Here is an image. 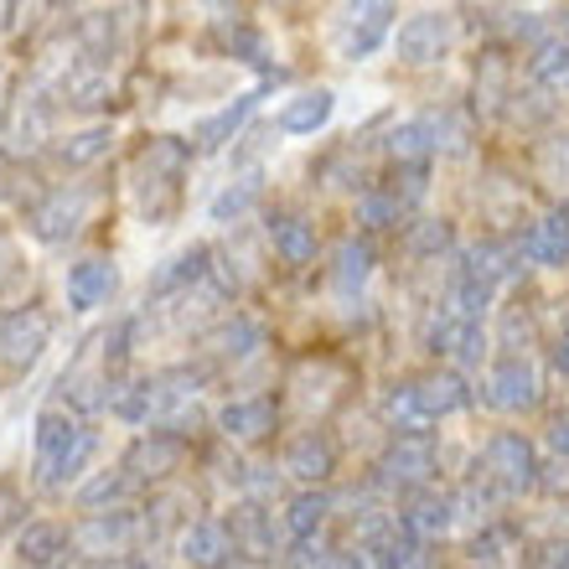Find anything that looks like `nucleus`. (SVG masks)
<instances>
[{
    "label": "nucleus",
    "mask_w": 569,
    "mask_h": 569,
    "mask_svg": "<svg viewBox=\"0 0 569 569\" xmlns=\"http://www.w3.org/2000/svg\"><path fill=\"white\" fill-rule=\"evenodd\" d=\"M47 331H52V321H47L42 311L0 316V362H6V368H31V362L42 358Z\"/></svg>",
    "instance_id": "obj_1"
},
{
    "label": "nucleus",
    "mask_w": 569,
    "mask_h": 569,
    "mask_svg": "<svg viewBox=\"0 0 569 569\" xmlns=\"http://www.w3.org/2000/svg\"><path fill=\"white\" fill-rule=\"evenodd\" d=\"M83 212H89V192H83V187H73V192H52L42 208L31 212V228H37V239L62 243L83 228Z\"/></svg>",
    "instance_id": "obj_2"
},
{
    "label": "nucleus",
    "mask_w": 569,
    "mask_h": 569,
    "mask_svg": "<svg viewBox=\"0 0 569 569\" xmlns=\"http://www.w3.org/2000/svg\"><path fill=\"white\" fill-rule=\"evenodd\" d=\"M114 284H120L114 259H104V254L83 259V264H73V274H68V306H73V311H93V306H104V300L114 296Z\"/></svg>",
    "instance_id": "obj_3"
},
{
    "label": "nucleus",
    "mask_w": 569,
    "mask_h": 569,
    "mask_svg": "<svg viewBox=\"0 0 569 569\" xmlns=\"http://www.w3.org/2000/svg\"><path fill=\"white\" fill-rule=\"evenodd\" d=\"M78 440H83V425H78L73 415H62V409H42V415H37V471L52 466V461H62Z\"/></svg>",
    "instance_id": "obj_4"
},
{
    "label": "nucleus",
    "mask_w": 569,
    "mask_h": 569,
    "mask_svg": "<svg viewBox=\"0 0 569 569\" xmlns=\"http://www.w3.org/2000/svg\"><path fill=\"white\" fill-rule=\"evenodd\" d=\"M181 555H187V565H197V569H218L228 555H233V539H228L223 523H192L181 533Z\"/></svg>",
    "instance_id": "obj_5"
},
{
    "label": "nucleus",
    "mask_w": 569,
    "mask_h": 569,
    "mask_svg": "<svg viewBox=\"0 0 569 569\" xmlns=\"http://www.w3.org/2000/svg\"><path fill=\"white\" fill-rule=\"evenodd\" d=\"M177 461H181L177 435H146V440H136L124 471H130V477H166V471H177Z\"/></svg>",
    "instance_id": "obj_6"
},
{
    "label": "nucleus",
    "mask_w": 569,
    "mask_h": 569,
    "mask_svg": "<svg viewBox=\"0 0 569 569\" xmlns=\"http://www.w3.org/2000/svg\"><path fill=\"white\" fill-rule=\"evenodd\" d=\"M16 555H21V565H31V569L58 565V559L68 555V533H62L58 523H27L21 539H16Z\"/></svg>",
    "instance_id": "obj_7"
},
{
    "label": "nucleus",
    "mask_w": 569,
    "mask_h": 569,
    "mask_svg": "<svg viewBox=\"0 0 569 569\" xmlns=\"http://www.w3.org/2000/svg\"><path fill=\"white\" fill-rule=\"evenodd\" d=\"M218 425H223V435H233V440H259V435L274 430V405L270 399H243V405H228L223 415H218Z\"/></svg>",
    "instance_id": "obj_8"
},
{
    "label": "nucleus",
    "mask_w": 569,
    "mask_h": 569,
    "mask_svg": "<svg viewBox=\"0 0 569 569\" xmlns=\"http://www.w3.org/2000/svg\"><path fill=\"white\" fill-rule=\"evenodd\" d=\"M47 130V109L37 104V93H21L11 109V124H6V150H31Z\"/></svg>",
    "instance_id": "obj_9"
},
{
    "label": "nucleus",
    "mask_w": 569,
    "mask_h": 569,
    "mask_svg": "<svg viewBox=\"0 0 569 569\" xmlns=\"http://www.w3.org/2000/svg\"><path fill=\"white\" fill-rule=\"evenodd\" d=\"M202 270H208V249H181L177 259H166L161 270L150 274V296H171L181 284H192Z\"/></svg>",
    "instance_id": "obj_10"
},
{
    "label": "nucleus",
    "mask_w": 569,
    "mask_h": 569,
    "mask_svg": "<svg viewBox=\"0 0 569 569\" xmlns=\"http://www.w3.org/2000/svg\"><path fill=\"white\" fill-rule=\"evenodd\" d=\"M109 146H114V130H109V124H89V130H78V136L62 140L58 161L62 166H93L109 156Z\"/></svg>",
    "instance_id": "obj_11"
},
{
    "label": "nucleus",
    "mask_w": 569,
    "mask_h": 569,
    "mask_svg": "<svg viewBox=\"0 0 569 569\" xmlns=\"http://www.w3.org/2000/svg\"><path fill=\"white\" fill-rule=\"evenodd\" d=\"M254 99H259V93H243L239 104L218 109L212 120H202V124H197V130H192V136H197V146H202V150H218V146H223V140H233V130H239V124H243V114L254 109Z\"/></svg>",
    "instance_id": "obj_12"
},
{
    "label": "nucleus",
    "mask_w": 569,
    "mask_h": 569,
    "mask_svg": "<svg viewBox=\"0 0 569 569\" xmlns=\"http://www.w3.org/2000/svg\"><path fill=\"white\" fill-rule=\"evenodd\" d=\"M331 114V93L316 89V93H300V99H290L280 114V130H290V136H306V130H316V124Z\"/></svg>",
    "instance_id": "obj_13"
},
{
    "label": "nucleus",
    "mask_w": 569,
    "mask_h": 569,
    "mask_svg": "<svg viewBox=\"0 0 569 569\" xmlns=\"http://www.w3.org/2000/svg\"><path fill=\"white\" fill-rule=\"evenodd\" d=\"M270 233H274V249H280L290 264H306V259L316 254V239H311V228L300 223V218H274L270 223Z\"/></svg>",
    "instance_id": "obj_14"
},
{
    "label": "nucleus",
    "mask_w": 569,
    "mask_h": 569,
    "mask_svg": "<svg viewBox=\"0 0 569 569\" xmlns=\"http://www.w3.org/2000/svg\"><path fill=\"white\" fill-rule=\"evenodd\" d=\"M130 487H136L130 471H99V477L78 492V508L93 512V508H104V502H120V497H130Z\"/></svg>",
    "instance_id": "obj_15"
},
{
    "label": "nucleus",
    "mask_w": 569,
    "mask_h": 569,
    "mask_svg": "<svg viewBox=\"0 0 569 569\" xmlns=\"http://www.w3.org/2000/svg\"><path fill=\"white\" fill-rule=\"evenodd\" d=\"M130 512H109V518H93V523H83L73 533V543H83V549H114L120 539H130Z\"/></svg>",
    "instance_id": "obj_16"
},
{
    "label": "nucleus",
    "mask_w": 569,
    "mask_h": 569,
    "mask_svg": "<svg viewBox=\"0 0 569 569\" xmlns=\"http://www.w3.org/2000/svg\"><path fill=\"white\" fill-rule=\"evenodd\" d=\"M327 466H331V446L321 435L296 440V450H290V471H296V477H327Z\"/></svg>",
    "instance_id": "obj_17"
},
{
    "label": "nucleus",
    "mask_w": 569,
    "mask_h": 569,
    "mask_svg": "<svg viewBox=\"0 0 569 569\" xmlns=\"http://www.w3.org/2000/svg\"><path fill=\"white\" fill-rule=\"evenodd\" d=\"M68 99H73V104H83V109L109 104V73H104V68L73 73V78H68Z\"/></svg>",
    "instance_id": "obj_18"
},
{
    "label": "nucleus",
    "mask_w": 569,
    "mask_h": 569,
    "mask_svg": "<svg viewBox=\"0 0 569 569\" xmlns=\"http://www.w3.org/2000/svg\"><path fill=\"white\" fill-rule=\"evenodd\" d=\"M259 337H264V331H259L254 321H228V327L212 337V347H218L223 358H243V352H254L259 347Z\"/></svg>",
    "instance_id": "obj_19"
},
{
    "label": "nucleus",
    "mask_w": 569,
    "mask_h": 569,
    "mask_svg": "<svg viewBox=\"0 0 569 569\" xmlns=\"http://www.w3.org/2000/svg\"><path fill=\"white\" fill-rule=\"evenodd\" d=\"M89 456H93V435L83 430V440H78V446L68 450V456H62V461L42 466V481H47V487H62V481L73 477V471H78V466H83V461H89Z\"/></svg>",
    "instance_id": "obj_20"
},
{
    "label": "nucleus",
    "mask_w": 569,
    "mask_h": 569,
    "mask_svg": "<svg viewBox=\"0 0 569 569\" xmlns=\"http://www.w3.org/2000/svg\"><path fill=\"white\" fill-rule=\"evenodd\" d=\"M254 192H259V181H243V187H228L223 197H212V218L218 223H228V218H239L249 202H254Z\"/></svg>",
    "instance_id": "obj_21"
},
{
    "label": "nucleus",
    "mask_w": 569,
    "mask_h": 569,
    "mask_svg": "<svg viewBox=\"0 0 569 569\" xmlns=\"http://www.w3.org/2000/svg\"><path fill=\"white\" fill-rule=\"evenodd\" d=\"M435 42H440V21H415V27L405 31V52L415 62H425V52H430Z\"/></svg>",
    "instance_id": "obj_22"
},
{
    "label": "nucleus",
    "mask_w": 569,
    "mask_h": 569,
    "mask_svg": "<svg viewBox=\"0 0 569 569\" xmlns=\"http://www.w3.org/2000/svg\"><path fill=\"white\" fill-rule=\"evenodd\" d=\"M321 512H327L321 497H296V508H290V528H296V533H311V528L321 523Z\"/></svg>",
    "instance_id": "obj_23"
},
{
    "label": "nucleus",
    "mask_w": 569,
    "mask_h": 569,
    "mask_svg": "<svg viewBox=\"0 0 569 569\" xmlns=\"http://www.w3.org/2000/svg\"><path fill=\"white\" fill-rule=\"evenodd\" d=\"M21 518H27V502H21V492H16V487H0V539H6L11 528H21Z\"/></svg>",
    "instance_id": "obj_24"
},
{
    "label": "nucleus",
    "mask_w": 569,
    "mask_h": 569,
    "mask_svg": "<svg viewBox=\"0 0 569 569\" xmlns=\"http://www.w3.org/2000/svg\"><path fill=\"white\" fill-rule=\"evenodd\" d=\"M11 274H16V249H11V239L0 233V284L11 280Z\"/></svg>",
    "instance_id": "obj_25"
},
{
    "label": "nucleus",
    "mask_w": 569,
    "mask_h": 569,
    "mask_svg": "<svg viewBox=\"0 0 569 569\" xmlns=\"http://www.w3.org/2000/svg\"><path fill=\"white\" fill-rule=\"evenodd\" d=\"M11 27V6H0V31Z\"/></svg>",
    "instance_id": "obj_26"
}]
</instances>
